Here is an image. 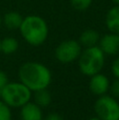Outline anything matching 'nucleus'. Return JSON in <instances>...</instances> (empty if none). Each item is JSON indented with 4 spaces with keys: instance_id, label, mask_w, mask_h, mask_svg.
<instances>
[{
    "instance_id": "obj_1",
    "label": "nucleus",
    "mask_w": 119,
    "mask_h": 120,
    "mask_svg": "<svg viewBox=\"0 0 119 120\" xmlns=\"http://www.w3.org/2000/svg\"><path fill=\"white\" fill-rule=\"evenodd\" d=\"M20 82L26 85L32 92L48 89L52 82L51 71L40 62L29 61L20 66L18 72Z\"/></svg>"
},
{
    "instance_id": "obj_2",
    "label": "nucleus",
    "mask_w": 119,
    "mask_h": 120,
    "mask_svg": "<svg viewBox=\"0 0 119 120\" xmlns=\"http://www.w3.org/2000/svg\"><path fill=\"white\" fill-rule=\"evenodd\" d=\"M19 31L23 39L34 46L41 45L48 35V27L45 20L36 15H30L23 18Z\"/></svg>"
},
{
    "instance_id": "obj_3",
    "label": "nucleus",
    "mask_w": 119,
    "mask_h": 120,
    "mask_svg": "<svg viewBox=\"0 0 119 120\" xmlns=\"http://www.w3.org/2000/svg\"><path fill=\"white\" fill-rule=\"evenodd\" d=\"M105 55L98 45L84 48L81 51L78 57V65L79 70L86 76H93V75L100 73L104 66Z\"/></svg>"
},
{
    "instance_id": "obj_4",
    "label": "nucleus",
    "mask_w": 119,
    "mask_h": 120,
    "mask_svg": "<svg viewBox=\"0 0 119 120\" xmlns=\"http://www.w3.org/2000/svg\"><path fill=\"white\" fill-rule=\"evenodd\" d=\"M1 100L10 108H21L31 101L32 91L22 82H7L0 94Z\"/></svg>"
},
{
    "instance_id": "obj_5",
    "label": "nucleus",
    "mask_w": 119,
    "mask_h": 120,
    "mask_svg": "<svg viewBox=\"0 0 119 120\" xmlns=\"http://www.w3.org/2000/svg\"><path fill=\"white\" fill-rule=\"evenodd\" d=\"M96 116L101 120H119V102L110 95H101L94 105Z\"/></svg>"
},
{
    "instance_id": "obj_6",
    "label": "nucleus",
    "mask_w": 119,
    "mask_h": 120,
    "mask_svg": "<svg viewBox=\"0 0 119 120\" xmlns=\"http://www.w3.org/2000/svg\"><path fill=\"white\" fill-rule=\"evenodd\" d=\"M82 46L77 40H65L62 41L55 50V56L61 63H71L78 59Z\"/></svg>"
},
{
    "instance_id": "obj_7",
    "label": "nucleus",
    "mask_w": 119,
    "mask_h": 120,
    "mask_svg": "<svg viewBox=\"0 0 119 120\" xmlns=\"http://www.w3.org/2000/svg\"><path fill=\"white\" fill-rule=\"evenodd\" d=\"M98 46L102 50L104 55H119V34L110 33L100 37Z\"/></svg>"
},
{
    "instance_id": "obj_8",
    "label": "nucleus",
    "mask_w": 119,
    "mask_h": 120,
    "mask_svg": "<svg viewBox=\"0 0 119 120\" xmlns=\"http://www.w3.org/2000/svg\"><path fill=\"white\" fill-rule=\"evenodd\" d=\"M110 80L105 75L101 74V73H97V74L91 76L90 83H89V87L90 91L92 92L94 95L101 96L107 94V92L110 89Z\"/></svg>"
},
{
    "instance_id": "obj_9",
    "label": "nucleus",
    "mask_w": 119,
    "mask_h": 120,
    "mask_svg": "<svg viewBox=\"0 0 119 120\" xmlns=\"http://www.w3.org/2000/svg\"><path fill=\"white\" fill-rule=\"evenodd\" d=\"M21 120H43L42 108L35 102H26L21 106Z\"/></svg>"
},
{
    "instance_id": "obj_10",
    "label": "nucleus",
    "mask_w": 119,
    "mask_h": 120,
    "mask_svg": "<svg viewBox=\"0 0 119 120\" xmlns=\"http://www.w3.org/2000/svg\"><path fill=\"white\" fill-rule=\"evenodd\" d=\"M105 24L111 33L119 34V5H115L109 10L105 17Z\"/></svg>"
},
{
    "instance_id": "obj_11",
    "label": "nucleus",
    "mask_w": 119,
    "mask_h": 120,
    "mask_svg": "<svg viewBox=\"0 0 119 120\" xmlns=\"http://www.w3.org/2000/svg\"><path fill=\"white\" fill-rule=\"evenodd\" d=\"M99 39H100V36H99L98 32L95 30L89 29L81 33L79 37V43L81 44V46L90 48V46L98 45Z\"/></svg>"
},
{
    "instance_id": "obj_12",
    "label": "nucleus",
    "mask_w": 119,
    "mask_h": 120,
    "mask_svg": "<svg viewBox=\"0 0 119 120\" xmlns=\"http://www.w3.org/2000/svg\"><path fill=\"white\" fill-rule=\"evenodd\" d=\"M23 17L18 12H8L4 15L2 22L8 30H19L21 23H22Z\"/></svg>"
},
{
    "instance_id": "obj_13",
    "label": "nucleus",
    "mask_w": 119,
    "mask_h": 120,
    "mask_svg": "<svg viewBox=\"0 0 119 120\" xmlns=\"http://www.w3.org/2000/svg\"><path fill=\"white\" fill-rule=\"evenodd\" d=\"M35 95H34V98H35V103H37L39 106L41 108H46L51 104L52 102V95L51 93L48 91L46 89L43 90H39V91L34 92Z\"/></svg>"
},
{
    "instance_id": "obj_14",
    "label": "nucleus",
    "mask_w": 119,
    "mask_h": 120,
    "mask_svg": "<svg viewBox=\"0 0 119 120\" xmlns=\"http://www.w3.org/2000/svg\"><path fill=\"white\" fill-rule=\"evenodd\" d=\"M19 43L14 37H5L1 40V52L11 55L18 50Z\"/></svg>"
},
{
    "instance_id": "obj_15",
    "label": "nucleus",
    "mask_w": 119,
    "mask_h": 120,
    "mask_svg": "<svg viewBox=\"0 0 119 120\" xmlns=\"http://www.w3.org/2000/svg\"><path fill=\"white\" fill-rule=\"evenodd\" d=\"M0 120H12L11 108L2 100H0Z\"/></svg>"
},
{
    "instance_id": "obj_16",
    "label": "nucleus",
    "mask_w": 119,
    "mask_h": 120,
    "mask_svg": "<svg viewBox=\"0 0 119 120\" xmlns=\"http://www.w3.org/2000/svg\"><path fill=\"white\" fill-rule=\"evenodd\" d=\"M93 0H71L72 6L77 11H84L89 8Z\"/></svg>"
},
{
    "instance_id": "obj_17",
    "label": "nucleus",
    "mask_w": 119,
    "mask_h": 120,
    "mask_svg": "<svg viewBox=\"0 0 119 120\" xmlns=\"http://www.w3.org/2000/svg\"><path fill=\"white\" fill-rule=\"evenodd\" d=\"M109 91L111 92V96L114 98H119V79L116 78L112 83H110Z\"/></svg>"
},
{
    "instance_id": "obj_18",
    "label": "nucleus",
    "mask_w": 119,
    "mask_h": 120,
    "mask_svg": "<svg viewBox=\"0 0 119 120\" xmlns=\"http://www.w3.org/2000/svg\"><path fill=\"white\" fill-rule=\"evenodd\" d=\"M111 68H112V73H113L114 77L119 79V56L113 61Z\"/></svg>"
},
{
    "instance_id": "obj_19",
    "label": "nucleus",
    "mask_w": 119,
    "mask_h": 120,
    "mask_svg": "<svg viewBox=\"0 0 119 120\" xmlns=\"http://www.w3.org/2000/svg\"><path fill=\"white\" fill-rule=\"evenodd\" d=\"M8 82V79L6 74L3 72V71H0V94H1L3 87L6 85V83Z\"/></svg>"
},
{
    "instance_id": "obj_20",
    "label": "nucleus",
    "mask_w": 119,
    "mask_h": 120,
    "mask_svg": "<svg viewBox=\"0 0 119 120\" xmlns=\"http://www.w3.org/2000/svg\"><path fill=\"white\" fill-rule=\"evenodd\" d=\"M43 120H62V117L57 113H51L45 118H43Z\"/></svg>"
},
{
    "instance_id": "obj_21",
    "label": "nucleus",
    "mask_w": 119,
    "mask_h": 120,
    "mask_svg": "<svg viewBox=\"0 0 119 120\" xmlns=\"http://www.w3.org/2000/svg\"><path fill=\"white\" fill-rule=\"evenodd\" d=\"M89 120H101L100 118H99V117H92V118H90V119H89Z\"/></svg>"
},
{
    "instance_id": "obj_22",
    "label": "nucleus",
    "mask_w": 119,
    "mask_h": 120,
    "mask_svg": "<svg viewBox=\"0 0 119 120\" xmlns=\"http://www.w3.org/2000/svg\"><path fill=\"white\" fill-rule=\"evenodd\" d=\"M112 2H113V3H115L116 5H119V0H112Z\"/></svg>"
},
{
    "instance_id": "obj_23",
    "label": "nucleus",
    "mask_w": 119,
    "mask_h": 120,
    "mask_svg": "<svg viewBox=\"0 0 119 120\" xmlns=\"http://www.w3.org/2000/svg\"><path fill=\"white\" fill-rule=\"evenodd\" d=\"M1 25H2V19H1V16H0V29H1Z\"/></svg>"
},
{
    "instance_id": "obj_24",
    "label": "nucleus",
    "mask_w": 119,
    "mask_h": 120,
    "mask_svg": "<svg viewBox=\"0 0 119 120\" xmlns=\"http://www.w3.org/2000/svg\"><path fill=\"white\" fill-rule=\"evenodd\" d=\"M0 53H1V41H0Z\"/></svg>"
}]
</instances>
